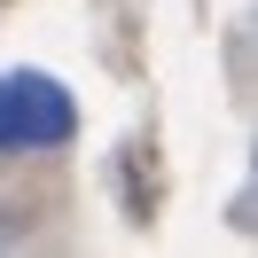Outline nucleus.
<instances>
[{
	"mask_svg": "<svg viewBox=\"0 0 258 258\" xmlns=\"http://www.w3.org/2000/svg\"><path fill=\"white\" fill-rule=\"evenodd\" d=\"M71 94L47 71H8L0 79V149H55L71 141Z\"/></svg>",
	"mask_w": 258,
	"mask_h": 258,
	"instance_id": "1",
	"label": "nucleus"
}]
</instances>
